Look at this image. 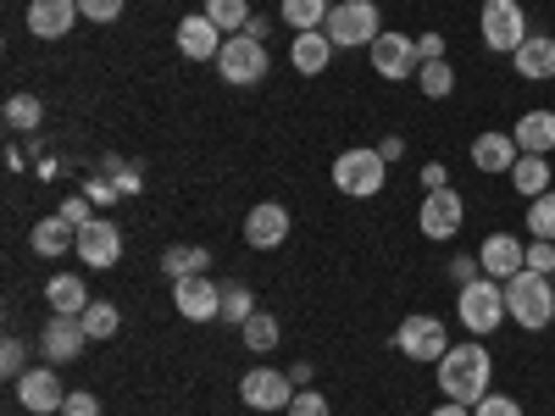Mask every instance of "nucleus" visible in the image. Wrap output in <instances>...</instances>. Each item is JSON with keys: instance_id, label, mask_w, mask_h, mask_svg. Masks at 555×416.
<instances>
[{"instance_id": "f257e3e1", "label": "nucleus", "mask_w": 555, "mask_h": 416, "mask_svg": "<svg viewBox=\"0 0 555 416\" xmlns=\"http://www.w3.org/2000/svg\"><path fill=\"white\" fill-rule=\"evenodd\" d=\"M489 378H494V361L483 344H450L439 355V389L455 405H478L489 394Z\"/></svg>"}, {"instance_id": "f03ea898", "label": "nucleus", "mask_w": 555, "mask_h": 416, "mask_svg": "<svg viewBox=\"0 0 555 416\" xmlns=\"http://www.w3.org/2000/svg\"><path fill=\"white\" fill-rule=\"evenodd\" d=\"M505 316L517 322V328L539 334L555 322V289H550V277L544 272H517V277H505Z\"/></svg>"}, {"instance_id": "7ed1b4c3", "label": "nucleus", "mask_w": 555, "mask_h": 416, "mask_svg": "<svg viewBox=\"0 0 555 416\" xmlns=\"http://www.w3.org/2000/svg\"><path fill=\"white\" fill-rule=\"evenodd\" d=\"M455 316H461V328H467L473 339L494 334L505 322V284H494V277H473V284H461Z\"/></svg>"}, {"instance_id": "20e7f679", "label": "nucleus", "mask_w": 555, "mask_h": 416, "mask_svg": "<svg viewBox=\"0 0 555 416\" xmlns=\"http://www.w3.org/2000/svg\"><path fill=\"white\" fill-rule=\"evenodd\" d=\"M384 178H389V161H384V151H345L339 161H334V190L339 195H350V200H373L378 190H384Z\"/></svg>"}, {"instance_id": "39448f33", "label": "nucleus", "mask_w": 555, "mask_h": 416, "mask_svg": "<svg viewBox=\"0 0 555 416\" xmlns=\"http://www.w3.org/2000/svg\"><path fill=\"white\" fill-rule=\"evenodd\" d=\"M483 44L500 56H517V44L528 39V12H522V0H483Z\"/></svg>"}, {"instance_id": "423d86ee", "label": "nucleus", "mask_w": 555, "mask_h": 416, "mask_svg": "<svg viewBox=\"0 0 555 416\" xmlns=\"http://www.w3.org/2000/svg\"><path fill=\"white\" fill-rule=\"evenodd\" d=\"M322 34L350 51V44H373V39L384 34V23H378L373 0H339V6L328 12V23H322Z\"/></svg>"}, {"instance_id": "0eeeda50", "label": "nucleus", "mask_w": 555, "mask_h": 416, "mask_svg": "<svg viewBox=\"0 0 555 416\" xmlns=\"http://www.w3.org/2000/svg\"><path fill=\"white\" fill-rule=\"evenodd\" d=\"M217 73L228 83H261L267 78V44L256 34H228L217 51Z\"/></svg>"}, {"instance_id": "6e6552de", "label": "nucleus", "mask_w": 555, "mask_h": 416, "mask_svg": "<svg viewBox=\"0 0 555 416\" xmlns=\"http://www.w3.org/2000/svg\"><path fill=\"white\" fill-rule=\"evenodd\" d=\"M395 350H400L405 361H439V355L450 350V334H444L439 316L416 311V316H405L400 328H395Z\"/></svg>"}, {"instance_id": "1a4fd4ad", "label": "nucleus", "mask_w": 555, "mask_h": 416, "mask_svg": "<svg viewBox=\"0 0 555 416\" xmlns=\"http://www.w3.org/2000/svg\"><path fill=\"white\" fill-rule=\"evenodd\" d=\"M240 400H245L250 411H289L295 378H289V373H272V366H256V373L240 378Z\"/></svg>"}, {"instance_id": "9d476101", "label": "nucleus", "mask_w": 555, "mask_h": 416, "mask_svg": "<svg viewBox=\"0 0 555 416\" xmlns=\"http://www.w3.org/2000/svg\"><path fill=\"white\" fill-rule=\"evenodd\" d=\"M461 217H467V200H461L455 190H434V195H423L416 227H423V239H455L461 234Z\"/></svg>"}, {"instance_id": "9b49d317", "label": "nucleus", "mask_w": 555, "mask_h": 416, "mask_svg": "<svg viewBox=\"0 0 555 416\" xmlns=\"http://www.w3.org/2000/svg\"><path fill=\"white\" fill-rule=\"evenodd\" d=\"M373 67H378V78H389V83H400V78H416V67H423V56H416V39L411 34H378L373 44Z\"/></svg>"}, {"instance_id": "f8f14e48", "label": "nucleus", "mask_w": 555, "mask_h": 416, "mask_svg": "<svg viewBox=\"0 0 555 416\" xmlns=\"http://www.w3.org/2000/svg\"><path fill=\"white\" fill-rule=\"evenodd\" d=\"M73 250L83 256V266L106 272V266H117V256H122V227H117V222H106V217L83 222V227H78V245H73Z\"/></svg>"}, {"instance_id": "ddd939ff", "label": "nucleus", "mask_w": 555, "mask_h": 416, "mask_svg": "<svg viewBox=\"0 0 555 416\" xmlns=\"http://www.w3.org/2000/svg\"><path fill=\"white\" fill-rule=\"evenodd\" d=\"M172 306H178V316H190V322H211V316H222V289L211 284L206 272L178 277V284H172Z\"/></svg>"}, {"instance_id": "4468645a", "label": "nucleus", "mask_w": 555, "mask_h": 416, "mask_svg": "<svg viewBox=\"0 0 555 416\" xmlns=\"http://www.w3.org/2000/svg\"><path fill=\"white\" fill-rule=\"evenodd\" d=\"M522 261H528V245H522L517 234H489V239L478 245V266H483V277H494V284L517 277Z\"/></svg>"}, {"instance_id": "2eb2a0df", "label": "nucleus", "mask_w": 555, "mask_h": 416, "mask_svg": "<svg viewBox=\"0 0 555 416\" xmlns=\"http://www.w3.org/2000/svg\"><path fill=\"white\" fill-rule=\"evenodd\" d=\"M83 344H89V334H83V322H78V316H51V322H44V334H39V355L51 361V366L78 361Z\"/></svg>"}, {"instance_id": "dca6fc26", "label": "nucleus", "mask_w": 555, "mask_h": 416, "mask_svg": "<svg viewBox=\"0 0 555 416\" xmlns=\"http://www.w3.org/2000/svg\"><path fill=\"white\" fill-rule=\"evenodd\" d=\"M17 400L39 416H56L67 405V389H62V378L51 373V366H28V373L17 378Z\"/></svg>"}, {"instance_id": "f3484780", "label": "nucleus", "mask_w": 555, "mask_h": 416, "mask_svg": "<svg viewBox=\"0 0 555 416\" xmlns=\"http://www.w3.org/2000/svg\"><path fill=\"white\" fill-rule=\"evenodd\" d=\"M78 0H28V34L34 39H62L78 23Z\"/></svg>"}, {"instance_id": "a211bd4d", "label": "nucleus", "mask_w": 555, "mask_h": 416, "mask_svg": "<svg viewBox=\"0 0 555 416\" xmlns=\"http://www.w3.org/2000/svg\"><path fill=\"white\" fill-rule=\"evenodd\" d=\"M284 239H289V211L278 206V200H261L245 217V245L250 250H272V245H284Z\"/></svg>"}, {"instance_id": "6ab92c4d", "label": "nucleus", "mask_w": 555, "mask_h": 416, "mask_svg": "<svg viewBox=\"0 0 555 416\" xmlns=\"http://www.w3.org/2000/svg\"><path fill=\"white\" fill-rule=\"evenodd\" d=\"M178 51L190 56V62H217V51H222V28H217L206 12L183 17V23H178Z\"/></svg>"}, {"instance_id": "aec40b11", "label": "nucleus", "mask_w": 555, "mask_h": 416, "mask_svg": "<svg viewBox=\"0 0 555 416\" xmlns=\"http://www.w3.org/2000/svg\"><path fill=\"white\" fill-rule=\"evenodd\" d=\"M517 78L522 83H550L555 78V39L550 34H528L522 44H517Z\"/></svg>"}, {"instance_id": "412c9836", "label": "nucleus", "mask_w": 555, "mask_h": 416, "mask_svg": "<svg viewBox=\"0 0 555 416\" xmlns=\"http://www.w3.org/2000/svg\"><path fill=\"white\" fill-rule=\"evenodd\" d=\"M512 139H517V151L522 156H550L555 151V112H522L517 117V128H512Z\"/></svg>"}, {"instance_id": "4be33fe9", "label": "nucleus", "mask_w": 555, "mask_h": 416, "mask_svg": "<svg viewBox=\"0 0 555 416\" xmlns=\"http://www.w3.org/2000/svg\"><path fill=\"white\" fill-rule=\"evenodd\" d=\"M517 156H522V151H517L512 133H478V139H473V167H478V172H512Z\"/></svg>"}, {"instance_id": "5701e85b", "label": "nucleus", "mask_w": 555, "mask_h": 416, "mask_svg": "<svg viewBox=\"0 0 555 416\" xmlns=\"http://www.w3.org/2000/svg\"><path fill=\"white\" fill-rule=\"evenodd\" d=\"M28 245H34V256H67V250L78 245V227H73L62 211H51V217H39V222H34Z\"/></svg>"}, {"instance_id": "b1692460", "label": "nucleus", "mask_w": 555, "mask_h": 416, "mask_svg": "<svg viewBox=\"0 0 555 416\" xmlns=\"http://www.w3.org/2000/svg\"><path fill=\"white\" fill-rule=\"evenodd\" d=\"M289 62H295V73H306V78L328 73V62H334V39L322 34V28H311V34H295V51H289Z\"/></svg>"}, {"instance_id": "393cba45", "label": "nucleus", "mask_w": 555, "mask_h": 416, "mask_svg": "<svg viewBox=\"0 0 555 416\" xmlns=\"http://www.w3.org/2000/svg\"><path fill=\"white\" fill-rule=\"evenodd\" d=\"M44 300H51L56 316H83V311H89V289L78 284L73 272H56L51 284H44Z\"/></svg>"}, {"instance_id": "a878e982", "label": "nucleus", "mask_w": 555, "mask_h": 416, "mask_svg": "<svg viewBox=\"0 0 555 416\" xmlns=\"http://www.w3.org/2000/svg\"><path fill=\"white\" fill-rule=\"evenodd\" d=\"M512 183H517V195H522V200H539V195H550V161H544V156H517V167H512Z\"/></svg>"}, {"instance_id": "bb28decb", "label": "nucleus", "mask_w": 555, "mask_h": 416, "mask_svg": "<svg viewBox=\"0 0 555 416\" xmlns=\"http://www.w3.org/2000/svg\"><path fill=\"white\" fill-rule=\"evenodd\" d=\"M206 266H211V250H201V245H172V250L162 256V272L172 277V284H178V277L206 272Z\"/></svg>"}, {"instance_id": "cd10ccee", "label": "nucleus", "mask_w": 555, "mask_h": 416, "mask_svg": "<svg viewBox=\"0 0 555 416\" xmlns=\"http://www.w3.org/2000/svg\"><path fill=\"white\" fill-rule=\"evenodd\" d=\"M328 12H334V0H284V23H289L295 34L322 28V23H328Z\"/></svg>"}, {"instance_id": "c85d7f7f", "label": "nucleus", "mask_w": 555, "mask_h": 416, "mask_svg": "<svg viewBox=\"0 0 555 416\" xmlns=\"http://www.w3.org/2000/svg\"><path fill=\"white\" fill-rule=\"evenodd\" d=\"M240 339H245V350H256V355H267V350L278 344V316H267V311H256V316H245V322H240Z\"/></svg>"}, {"instance_id": "c756f323", "label": "nucleus", "mask_w": 555, "mask_h": 416, "mask_svg": "<svg viewBox=\"0 0 555 416\" xmlns=\"http://www.w3.org/2000/svg\"><path fill=\"white\" fill-rule=\"evenodd\" d=\"M206 17H211L222 34H245V23H250V0H206Z\"/></svg>"}, {"instance_id": "7c9ffc66", "label": "nucleus", "mask_w": 555, "mask_h": 416, "mask_svg": "<svg viewBox=\"0 0 555 416\" xmlns=\"http://www.w3.org/2000/svg\"><path fill=\"white\" fill-rule=\"evenodd\" d=\"M416 89H423L428 101H444L450 89H455V73H450V62H423V67H416Z\"/></svg>"}, {"instance_id": "2f4dec72", "label": "nucleus", "mask_w": 555, "mask_h": 416, "mask_svg": "<svg viewBox=\"0 0 555 416\" xmlns=\"http://www.w3.org/2000/svg\"><path fill=\"white\" fill-rule=\"evenodd\" d=\"M78 322H83V334H89V339H112V334H117V306L89 300V311H83Z\"/></svg>"}, {"instance_id": "473e14b6", "label": "nucleus", "mask_w": 555, "mask_h": 416, "mask_svg": "<svg viewBox=\"0 0 555 416\" xmlns=\"http://www.w3.org/2000/svg\"><path fill=\"white\" fill-rule=\"evenodd\" d=\"M0 117H7V128H17V133H28V128H39V117H44V106H39L34 95H12V101H7V112H0Z\"/></svg>"}, {"instance_id": "72a5a7b5", "label": "nucleus", "mask_w": 555, "mask_h": 416, "mask_svg": "<svg viewBox=\"0 0 555 416\" xmlns=\"http://www.w3.org/2000/svg\"><path fill=\"white\" fill-rule=\"evenodd\" d=\"M528 234L533 239H555V190L539 195V200H528Z\"/></svg>"}, {"instance_id": "f704fd0d", "label": "nucleus", "mask_w": 555, "mask_h": 416, "mask_svg": "<svg viewBox=\"0 0 555 416\" xmlns=\"http://www.w3.org/2000/svg\"><path fill=\"white\" fill-rule=\"evenodd\" d=\"M245 316H256V295L245 284H228L222 289V322H245Z\"/></svg>"}, {"instance_id": "c9c22d12", "label": "nucleus", "mask_w": 555, "mask_h": 416, "mask_svg": "<svg viewBox=\"0 0 555 416\" xmlns=\"http://www.w3.org/2000/svg\"><path fill=\"white\" fill-rule=\"evenodd\" d=\"M0 373H7L12 384L28 373V344H23V339H7V344H0Z\"/></svg>"}, {"instance_id": "e433bc0d", "label": "nucleus", "mask_w": 555, "mask_h": 416, "mask_svg": "<svg viewBox=\"0 0 555 416\" xmlns=\"http://www.w3.org/2000/svg\"><path fill=\"white\" fill-rule=\"evenodd\" d=\"M289 416H334V411H328V400H322L317 389H295V400H289Z\"/></svg>"}, {"instance_id": "4c0bfd02", "label": "nucleus", "mask_w": 555, "mask_h": 416, "mask_svg": "<svg viewBox=\"0 0 555 416\" xmlns=\"http://www.w3.org/2000/svg\"><path fill=\"white\" fill-rule=\"evenodd\" d=\"M522 266H528V272H544V277H550V272H555V239H533V245H528V261H522Z\"/></svg>"}, {"instance_id": "58836bf2", "label": "nucleus", "mask_w": 555, "mask_h": 416, "mask_svg": "<svg viewBox=\"0 0 555 416\" xmlns=\"http://www.w3.org/2000/svg\"><path fill=\"white\" fill-rule=\"evenodd\" d=\"M473 416H522V405H517L512 394H483V400L473 405Z\"/></svg>"}, {"instance_id": "ea45409f", "label": "nucleus", "mask_w": 555, "mask_h": 416, "mask_svg": "<svg viewBox=\"0 0 555 416\" xmlns=\"http://www.w3.org/2000/svg\"><path fill=\"white\" fill-rule=\"evenodd\" d=\"M78 12L89 23H117L122 17V0H78Z\"/></svg>"}, {"instance_id": "a19ab883", "label": "nucleus", "mask_w": 555, "mask_h": 416, "mask_svg": "<svg viewBox=\"0 0 555 416\" xmlns=\"http://www.w3.org/2000/svg\"><path fill=\"white\" fill-rule=\"evenodd\" d=\"M117 195H122V190H117V178H112L106 167H101L95 178H89V200H95V206H112Z\"/></svg>"}, {"instance_id": "79ce46f5", "label": "nucleus", "mask_w": 555, "mask_h": 416, "mask_svg": "<svg viewBox=\"0 0 555 416\" xmlns=\"http://www.w3.org/2000/svg\"><path fill=\"white\" fill-rule=\"evenodd\" d=\"M62 416H101V400H95V394H83V389H73L67 405H62Z\"/></svg>"}, {"instance_id": "37998d69", "label": "nucleus", "mask_w": 555, "mask_h": 416, "mask_svg": "<svg viewBox=\"0 0 555 416\" xmlns=\"http://www.w3.org/2000/svg\"><path fill=\"white\" fill-rule=\"evenodd\" d=\"M62 217H67L73 227H83V222H95V217H89V195H73V200H62Z\"/></svg>"}, {"instance_id": "c03bdc74", "label": "nucleus", "mask_w": 555, "mask_h": 416, "mask_svg": "<svg viewBox=\"0 0 555 416\" xmlns=\"http://www.w3.org/2000/svg\"><path fill=\"white\" fill-rule=\"evenodd\" d=\"M416 56H423V62H444V34H423V39H416Z\"/></svg>"}, {"instance_id": "a18cd8bd", "label": "nucleus", "mask_w": 555, "mask_h": 416, "mask_svg": "<svg viewBox=\"0 0 555 416\" xmlns=\"http://www.w3.org/2000/svg\"><path fill=\"white\" fill-rule=\"evenodd\" d=\"M423 190L434 195V190H450V172H444V161H428L423 167Z\"/></svg>"}, {"instance_id": "49530a36", "label": "nucleus", "mask_w": 555, "mask_h": 416, "mask_svg": "<svg viewBox=\"0 0 555 416\" xmlns=\"http://www.w3.org/2000/svg\"><path fill=\"white\" fill-rule=\"evenodd\" d=\"M106 172L117 178V190H122V195H133V190H139V172H133V167H122V161H106Z\"/></svg>"}, {"instance_id": "de8ad7c7", "label": "nucleus", "mask_w": 555, "mask_h": 416, "mask_svg": "<svg viewBox=\"0 0 555 416\" xmlns=\"http://www.w3.org/2000/svg\"><path fill=\"white\" fill-rule=\"evenodd\" d=\"M378 151H384V161H400V156H405V139H395V133H389Z\"/></svg>"}, {"instance_id": "09e8293b", "label": "nucleus", "mask_w": 555, "mask_h": 416, "mask_svg": "<svg viewBox=\"0 0 555 416\" xmlns=\"http://www.w3.org/2000/svg\"><path fill=\"white\" fill-rule=\"evenodd\" d=\"M428 416H473V405H455V400H444L439 411H428Z\"/></svg>"}, {"instance_id": "8fccbe9b", "label": "nucleus", "mask_w": 555, "mask_h": 416, "mask_svg": "<svg viewBox=\"0 0 555 416\" xmlns=\"http://www.w3.org/2000/svg\"><path fill=\"white\" fill-rule=\"evenodd\" d=\"M56 416H62V411H56Z\"/></svg>"}]
</instances>
